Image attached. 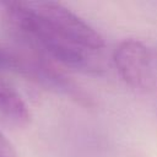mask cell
Instances as JSON below:
<instances>
[{
	"mask_svg": "<svg viewBox=\"0 0 157 157\" xmlns=\"http://www.w3.org/2000/svg\"><path fill=\"white\" fill-rule=\"evenodd\" d=\"M39 13L66 39L85 50H98L104 45L102 36L86 21L56 1H33Z\"/></svg>",
	"mask_w": 157,
	"mask_h": 157,
	"instance_id": "obj_2",
	"label": "cell"
},
{
	"mask_svg": "<svg viewBox=\"0 0 157 157\" xmlns=\"http://www.w3.org/2000/svg\"><path fill=\"white\" fill-rule=\"evenodd\" d=\"M113 60L123 81L140 91H157V49L137 39L123 40Z\"/></svg>",
	"mask_w": 157,
	"mask_h": 157,
	"instance_id": "obj_1",
	"label": "cell"
},
{
	"mask_svg": "<svg viewBox=\"0 0 157 157\" xmlns=\"http://www.w3.org/2000/svg\"><path fill=\"white\" fill-rule=\"evenodd\" d=\"M0 157H17L15 146L2 132H0Z\"/></svg>",
	"mask_w": 157,
	"mask_h": 157,
	"instance_id": "obj_3",
	"label": "cell"
}]
</instances>
